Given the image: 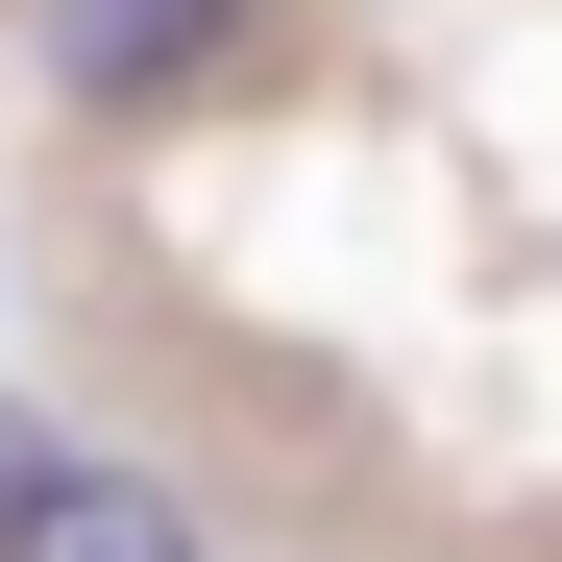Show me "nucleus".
Listing matches in <instances>:
<instances>
[{
    "label": "nucleus",
    "instance_id": "f257e3e1",
    "mask_svg": "<svg viewBox=\"0 0 562 562\" xmlns=\"http://www.w3.org/2000/svg\"><path fill=\"white\" fill-rule=\"evenodd\" d=\"M221 49H245V0H49V99H99V123L196 99Z\"/></svg>",
    "mask_w": 562,
    "mask_h": 562
},
{
    "label": "nucleus",
    "instance_id": "7ed1b4c3",
    "mask_svg": "<svg viewBox=\"0 0 562 562\" xmlns=\"http://www.w3.org/2000/svg\"><path fill=\"white\" fill-rule=\"evenodd\" d=\"M49 490H74V440H49V416H0V538H25Z\"/></svg>",
    "mask_w": 562,
    "mask_h": 562
},
{
    "label": "nucleus",
    "instance_id": "f03ea898",
    "mask_svg": "<svg viewBox=\"0 0 562 562\" xmlns=\"http://www.w3.org/2000/svg\"><path fill=\"white\" fill-rule=\"evenodd\" d=\"M0 562H221V538L171 514V464H99V440H74V490H49L25 538H0Z\"/></svg>",
    "mask_w": 562,
    "mask_h": 562
}]
</instances>
